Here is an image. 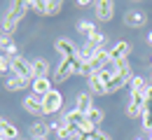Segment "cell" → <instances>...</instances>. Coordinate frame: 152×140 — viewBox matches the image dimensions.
<instances>
[{
  "instance_id": "5",
  "label": "cell",
  "mask_w": 152,
  "mask_h": 140,
  "mask_svg": "<svg viewBox=\"0 0 152 140\" xmlns=\"http://www.w3.org/2000/svg\"><path fill=\"white\" fill-rule=\"evenodd\" d=\"M10 68H12V75H17V77H23V80H31V82H33V65H31V61H28V59L17 56V59L10 61Z\"/></svg>"
},
{
  "instance_id": "14",
  "label": "cell",
  "mask_w": 152,
  "mask_h": 140,
  "mask_svg": "<svg viewBox=\"0 0 152 140\" xmlns=\"http://www.w3.org/2000/svg\"><path fill=\"white\" fill-rule=\"evenodd\" d=\"M129 52H131V44L126 40H119L110 47V61H126L129 59Z\"/></svg>"
},
{
  "instance_id": "29",
  "label": "cell",
  "mask_w": 152,
  "mask_h": 140,
  "mask_svg": "<svg viewBox=\"0 0 152 140\" xmlns=\"http://www.w3.org/2000/svg\"><path fill=\"white\" fill-rule=\"evenodd\" d=\"M87 7H94V2H89V0H75V9H87Z\"/></svg>"
},
{
  "instance_id": "40",
  "label": "cell",
  "mask_w": 152,
  "mask_h": 140,
  "mask_svg": "<svg viewBox=\"0 0 152 140\" xmlns=\"http://www.w3.org/2000/svg\"><path fill=\"white\" fill-rule=\"evenodd\" d=\"M150 140H152V138H150Z\"/></svg>"
},
{
  "instance_id": "38",
  "label": "cell",
  "mask_w": 152,
  "mask_h": 140,
  "mask_svg": "<svg viewBox=\"0 0 152 140\" xmlns=\"http://www.w3.org/2000/svg\"><path fill=\"white\" fill-rule=\"evenodd\" d=\"M150 84H152V80H150Z\"/></svg>"
},
{
  "instance_id": "15",
  "label": "cell",
  "mask_w": 152,
  "mask_h": 140,
  "mask_svg": "<svg viewBox=\"0 0 152 140\" xmlns=\"http://www.w3.org/2000/svg\"><path fill=\"white\" fill-rule=\"evenodd\" d=\"M63 124H68V126H77V128H82L84 124H87V117L80 112V110H75V107H70V110H66L63 112Z\"/></svg>"
},
{
  "instance_id": "16",
  "label": "cell",
  "mask_w": 152,
  "mask_h": 140,
  "mask_svg": "<svg viewBox=\"0 0 152 140\" xmlns=\"http://www.w3.org/2000/svg\"><path fill=\"white\" fill-rule=\"evenodd\" d=\"M49 133H52V128H49L47 121L35 119L33 124H28V136L31 138H49Z\"/></svg>"
},
{
  "instance_id": "6",
  "label": "cell",
  "mask_w": 152,
  "mask_h": 140,
  "mask_svg": "<svg viewBox=\"0 0 152 140\" xmlns=\"http://www.w3.org/2000/svg\"><path fill=\"white\" fill-rule=\"evenodd\" d=\"M28 12H31V9H28V2H21V0H12V2H7V9H5V14H7L12 21H17L19 26H21V21L26 19Z\"/></svg>"
},
{
  "instance_id": "27",
  "label": "cell",
  "mask_w": 152,
  "mask_h": 140,
  "mask_svg": "<svg viewBox=\"0 0 152 140\" xmlns=\"http://www.w3.org/2000/svg\"><path fill=\"white\" fill-rule=\"evenodd\" d=\"M143 126L152 131V100H148L143 107Z\"/></svg>"
},
{
  "instance_id": "20",
  "label": "cell",
  "mask_w": 152,
  "mask_h": 140,
  "mask_svg": "<svg viewBox=\"0 0 152 140\" xmlns=\"http://www.w3.org/2000/svg\"><path fill=\"white\" fill-rule=\"evenodd\" d=\"M110 63V49H98L94 54V59L89 61V65L94 68V73H98V70H103L105 65Z\"/></svg>"
},
{
  "instance_id": "7",
  "label": "cell",
  "mask_w": 152,
  "mask_h": 140,
  "mask_svg": "<svg viewBox=\"0 0 152 140\" xmlns=\"http://www.w3.org/2000/svg\"><path fill=\"white\" fill-rule=\"evenodd\" d=\"M94 12H96V21L108 23L115 17V2L113 0H98V2H94Z\"/></svg>"
},
{
  "instance_id": "10",
  "label": "cell",
  "mask_w": 152,
  "mask_h": 140,
  "mask_svg": "<svg viewBox=\"0 0 152 140\" xmlns=\"http://www.w3.org/2000/svg\"><path fill=\"white\" fill-rule=\"evenodd\" d=\"M105 40H108V38H105V33H103V30H96L94 35H89V38H87V42L82 44V49L96 54L98 49H105Z\"/></svg>"
},
{
  "instance_id": "4",
  "label": "cell",
  "mask_w": 152,
  "mask_h": 140,
  "mask_svg": "<svg viewBox=\"0 0 152 140\" xmlns=\"http://www.w3.org/2000/svg\"><path fill=\"white\" fill-rule=\"evenodd\" d=\"M54 52L61 54V59H77L80 47H77L70 38H56V40H54Z\"/></svg>"
},
{
  "instance_id": "28",
  "label": "cell",
  "mask_w": 152,
  "mask_h": 140,
  "mask_svg": "<svg viewBox=\"0 0 152 140\" xmlns=\"http://www.w3.org/2000/svg\"><path fill=\"white\" fill-rule=\"evenodd\" d=\"M5 75H12V68H10V59L0 54V77H5Z\"/></svg>"
},
{
  "instance_id": "33",
  "label": "cell",
  "mask_w": 152,
  "mask_h": 140,
  "mask_svg": "<svg viewBox=\"0 0 152 140\" xmlns=\"http://www.w3.org/2000/svg\"><path fill=\"white\" fill-rule=\"evenodd\" d=\"M148 44H152V33H148Z\"/></svg>"
},
{
  "instance_id": "23",
  "label": "cell",
  "mask_w": 152,
  "mask_h": 140,
  "mask_svg": "<svg viewBox=\"0 0 152 140\" xmlns=\"http://www.w3.org/2000/svg\"><path fill=\"white\" fill-rule=\"evenodd\" d=\"M75 30H77V35H84V38H89V35H94L98 28H96V23H94V21L84 19V21H77Z\"/></svg>"
},
{
  "instance_id": "18",
  "label": "cell",
  "mask_w": 152,
  "mask_h": 140,
  "mask_svg": "<svg viewBox=\"0 0 152 140\" xmlns=\"http://www.w3.org/2000/svg\"><path fill=\"white\" fill-rule=\"evenodd\" d=\"M87 82H89V94L91 96H108V84L98 77V73H94Z\"/></svg>"
},
{
  "instance_id": "34",
  "label": "cell",
  "mask_w": 152,
  "mask_h": 140,
  "mask_svg": "<svg viewBox=\"0 0 152 140\" xmlns=\"http://www.w3.org/2000/svg\"><path fill=\"white\" fill-rule=\"evenodd\" d=\"M31 140H52V138H31Z\"/></svg>"
},
{
  "instance_id": "9",
  "label": "cell",
  "mask_w": 152,
  "mask_h": 140,
  "mask_svg": "<svg viewBox=\"0 0 152 140\" xmlns=\"http://www.w3.org/2000/svg\"><path fill=\"white\" fill-rule=\"evenodd\" d=\"M54 89V82H52V77H38V80L31 82V91H33V96H38L40 100L45 98L49 91Z\"/></svg>"
},
{
  "instance_id": "35",
  "label": "cell",
  "mask_w": 152,
  "mask_h": 140,
  "mask_svg": "<svg viewBox=\"0 0 152 140\" xmlns=\"http://www.w3.org/2000/svg\"><path fill=\"white\" fill-rule=\"evenodd\" d=\"M2 121H5V119H2V117H0V133H2Z\"/></svg>"
},
{
  "instance_id": "30",
  "label": "cell",
  "mask_w": 152,
  "mask_h": 140,
  "mask_svg": "<svg viewBox=\"0 0 152 140\" xmlns=\"http://www.w3.org/2000/svg\"><path fill=\"white\" fill-rule=\"evenodd\" d=\"M143 98H145V103H148V100H152V84H150V82H148V86L143 89Z\"/></svg>"
},
{
  "instance_id": "13",
  "label": "cell",
  "mask_w": 152,
  "mask_h": 140,
  "mask_svg": "<svg viewBox=\"0 0 152 140\" xmlns=\"http://www.w3.org/2000/svg\"><path fill=\"white\" fill-rule=\"evenodd\" d=\"M131 77H133L131 68H129V70H124V73H119L117 77H113V80H110V84H108V94H117L119 89H124V86H129V82H131Z\"/></svg>"
},
{
  "instance_id": "21",
  "label": "cell",
  "mask_w": 152,
  "mask_h": 140,
  "mask_svg": "<svg viewBox=\"0 0 152 140\" xmlns=\"http://www.w3.org/2000/svg\"><path fill=\"white\" fill-rule=\"evenodd\" d=\"M80 133H82V131H80L77 126H68V124H66L61 131H56V133H54V140H75Z\"/></svg>"
},
{
  "instance_id": "2",
  "label": "cell",
  "mask_w": 152,
  "mask_h": 140,
  "mask_svg": "<svg viewBox=\"0 0 152 140\" xmlns=\"http://www.w3.org/2000/svg\"><path fill=\"white\" fill-rule=\"evenodd\" d=\"M28 2V9L35 12L38 17H58L63 12V2L61 0H45V2H38V0H26Z\"/></svg>"
},
{
  "instance_id": "24",
  "label": "cell",
  "mask_w": 152,
  "mask_h": 140,
  "mask_svg": "<svg viewBox=\"0 0 152 140\" xmlns=\"http://www.w3.org/2000/svg\"><path fill=\"white\" fill-rule=\"evenodd\" d=\"M103 119H105V112H103L101 107H96V105L89 110V112H87V121H89V124H94L96 128L103 124Z\"/></svg>"
},
{
  "instance_id": "3",
  "label": "cell",
  "mask_w": 152,
  "mask_h": 140,
  "mask_svg": "<svg viewBox=\"0 0 152 140\" xmlns=\"http://www.w3.org/2000/svg\"><path fill=\"white\" fill-rule=\"evenodd\" d=\"M63 94L58 91V89H52L45 98H42V112H45V117H49V115H58L61 110H63Z\"/></svg>"
},
{
  "instance_id": "17",
  "label": "cell",
  "mask_w": 152,
  "mask_h": 140,
  "mask_svg": "<svg viewBox=\"0 0 152 140\" xmlns=\"http://www.w3.org/2000/svg\"><path fill=\"white\" fill-rule=\"evenodd\" d=\"M5 89L17 94V91H23V89H31V80H23V77H17V75H10L5 80Z\"/></svg>"
},
{
  "instance_id": "39",
  "label": "cell",
  "mask_w": 152,
  "mask_h": 140,
  "mask_svg": "<svg viewBox=\"0 0 152 140\" xmlns=\"http://www.w3.org/2000/svg\"><path fill=\"white\" fill-rule=\"evenodd\" d=\"M28 140H31V138H28Z\"/></svg>"
},
{
  "instance_id": "25",
  "label": "cell",
  "mask_w": 152,
  "mask_h": 140,
  "mask_svg": "<svg viewBox=\"0 0 152 140\" xmlns=\"http://www.w3.org/2000/svg\"><path fill=\"white\" fill-rule=\"evenodd\" d=\"M145 86H148V80H145V77H138V75H133L131 82H129V91H131V94H143Z\"/></svg>"
},
{
  "instance_id": "36",
  "label": "cell",
  "mask_w": 152,
  "mask_h": 140,
  "mask_svg": "<svg viewBox=\"0 0 152 140\" xmlns=\"http://www.w3.org/2000/svg\"><path fill=\"white\" fill-rule=\"evenodd\" d=\"M0 140H10V138H5V136H2V133H0Z\"/></svg>"
},
{
  "instance_id": "12",
  "label": "cell",
  "mask_w": 152,
  "mask_h": 140,
  "mask_svg": "<svg viewBox=\"0 0 152 140\" xmlns=\"http://www.w3.org/2000/svg\"><path fill=\"white\" fill-rule=\"evenodd\" d=\"M31 65H33V80H38V77H52V65H49V61L45 59V56H38V59L31 61Z\"/></svg>"
},
{
  "instance_id": "1",
  "label": "cell",
  "mask_w": 152,
  "mask_h": 140,
  "mask_svg": "<svg viewBox=\"0 0 152 140\" xmlns=\"http://www.w3.org/2000/svg\"><path fill=\"white\" fill-rule=\"evenodd\" d=\"M80 68H82V61L80 59H61L58 65L52 70V82H54V84H61V82L70 80L73 75L80 73Z\"/></svg>"
},
{
  "instance_id": "37",
  "label": "cell",
  "mask_w": 152,
  "mask_h": 140,
  "mask_svg": "<svg viewBox=\"0 0 152 140\" xmlns=\"http://www.w3.org/2000/svg\"><path fill=\"white\" fill-rule=\"evenodd\" d=\"M136 140H148V138H136Z\"/></svg>"
},
{
  "instance_id": "11",
  "label": "cell",
  "mask_w": 152,
  "mask_h": 140,
  "mask_svg": "<svg viewBox=\"0 0 152 140\" xmlns=\"http://www.w3.org/2000/svg\"><path fill=\"white\" fill-rule=\"evenodd\" d=\"M124 23H126L129 28H143V26L148 23V14H145L143 9H126Z\"/></svg>"
},
{
  "instance_id": "31",
  "label": "cell",
  "mask_w": 152,
  "mask_h": 140,
  "mask_svg": "<svg viewBox=\"0 0 152 140\" xmlns=\"http://www.w3.org/2000/svg\"><path fill=\"white\" fill-rule=\"evenodd\" d=\"M91 140H110V136H108V133H103V131H96L94 136H91Z\"/></svg>"
},
{
  "instance_id": "26",
  "label": "cell",
  "mask_w": 152,
  "mask_h": 140,
  "mask_svg": "<svg viewBox=\"0 0 152 140\" xmlns=\"http://www.w3.org/2000/svg\"><path fill=\"white\" fill-rule=\"evenodd\" d=\"M143 107H145V105H140V103H136V100H129V105H126V117H129V119L143 117Z\"/></svg>"
},
{
  "instance_id": "8",
  "label": "cell",
  "mask_w": 152,
  "mask_h": 140,
  "mask_svg": "<svg viewBox=\"0 0 152 140\" xmlns=\"http://www.w3.org/2000/svg\"><path fill=\"white\" fill-rule=\"evenodd\" d=\"M21 107H23L31 117H35V119H42V117H45V112H42V100H40L38 96H33V94L21 100Z\"/></svg>"
},
{
  "instance_id": "19",
  "label": "cell",
  "mask_w": 152,
  "mask_h": 140,
  "mask_svg": "<svg viewBox=\"0 0 152 140\" xmlns=\"http://www.w3.org/2000/svg\"><path fill=\"white\" fill-rule=\"evenodd\" d=\"M73 107H75V110H80V112L87 117V112L94 107V96H91V94H77Z\"/></svg>"
},
{
  "instance_id": "22",
  "label": "cell",
  "mask_w": 152,
  "mask_h": 140,
  "mask_svg": "<svg viewBox=\"0 0 152 140\" xmlns=\"http://www.w3.org/2000/svg\"><path fill=\"white\" fill-rule=\"evenodd\" d=\"M2 136L10 138V140H21V131H19L17 124H12L10 119H5L2 121Z\"/></svg>"
},
{
  "instance_id": "32",
  "label": "cell",
  "mask_w": 152,
  "mask_h": 140,
  "mask_svg": "<svg viewBox=\"0 0 152 140\" xmlns=\"http://www.w3.org/2000/svg\"><path fill=\"white\" fill-rule=\"evenodd\" d=\"M75 140H91V136H87V133H80Z\"/></svg>"
}]
</instances>
